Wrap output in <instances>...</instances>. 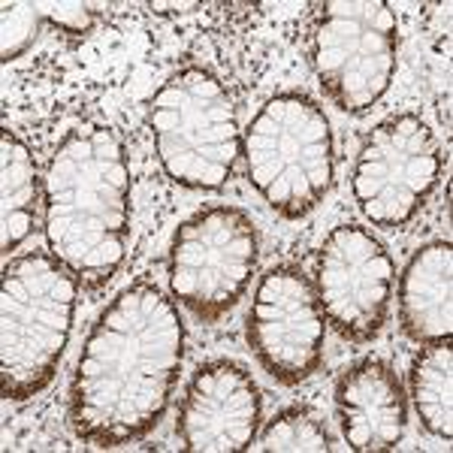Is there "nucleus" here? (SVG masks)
I'll list each match as a JSON object with an SVG mask.
<instances>
[{"label": "nucleus", "instance_id": "obj_1", "mask_svg": "<svg viewBox=\"0 0 453 453\" xmlns=\"http://www.w3.org/2000/svg\"><path fill=\"white\" fill-rule=\"evenodd\" d=\"M185 326L149 281L124 288L88 333L70 384V426L82 441L121 448L149 435L179 381Z\"/></svg>", "mask_w": 453, "mask_h": 453}, {"label": "nucleus", "instance_id": "obj_2", "mask_svg": "<svg viewBox=\"0 0 453 453\" xmlns=\"http://www.w3.org/2000/svg\"><path fill=\"white\" fill-rule=\"evenodd\" d=\"M46 245L88 290L121 269L130 233V166L115 130L73 127L42 179Z\"/></svg>", "mask_w": 453, "mask_h": 453}, {"label": "nucleus", "instance_id": "obj_3", "mask_svg": "<svg viewBox=\"0 0 453 453\" xmlns=\"http://www.w3.org/2000/svg\"><path fill=\"white\" fill-rule=\"evenodd\" d=\"M79 281L49 251H31L4 269L0 288V393L34 399L52 384L70 342Z\"/></svg>", "mask_w": 453, "mask_h": 453}, {"label": "nucleus", "instance_id": "obj_4", "mask_svg": "<svg viewBox=\"0 0 453 453\" xmlns=\"http://www.w3.org/2000/svg\"><path fill=\"white\" fill-rule=\"evenodd\" d=\"M248 181L281 218H305L333 188V130L305 94H275L242 136Z\"/></svg>", "mask_w": 453, "mask_h": 453}, {"label": "nucleus", "instance_id": "obj_5", "mask_svg": "<svg viewBox=\"0 0 453 453\" xmlns=\"http://www.w3.org/2000/svg\"><path fill=\"white\" fill-rule=\"evenodd\" d=\"M155 151L175 185L215 191L226 185L242 155L236 106L211 73L191 67L160 85L151 100Z\"/></svg>", "mask_w": 453, "mask_h": 453}, {"label": "nucleus", "instance_id": "obj_6", "mask_svg": "<svg viewBox=\"0 0 453 453\" xmlns=\"http://www.w3.org/2000/svg\"><path fill=\"white\" fill-rule=\"evenodd\" d=\"M311 67L342 112L363 115L387 94L396 73V16L387 4L330 0L314 6Z\"/></svg>", "mask_w": 453, "mask_h": 453}, {"label": "nucleus", "instance_id": "obj_7", "mask_svg": "<svg viewBox=\"0 0 453 453\" xmlns=\"http://www.w3.org/2000/svg\"><path fill=\"white\" fill-rule=\"evenodd\" d=\"M260 239L251 215L233 206H206L175 230L170 290L203 324L236 309L257 269Z\"/></svg>", "mask_w": 453, "mask_h": 453}, {"label": "nucleus", "instance_id": "obj_8", "mask_svg": "<svg viewBox=\"0 0 453 453\" xmlns=\"http://www.w3.org/2000/svg\"><path fill=\"white\" fill-rule=\"evenodd\" d=\"M444 170L441 142L418 115H393L363 140L354 160V200L363 218L399 230L426 206Z\"/></svg>", "mask_w": 453, "mask_h": 453}, {"label": "nucleus", "instance_id": "obj_9", "mask_svg": "<svg viewBox=\"0 0 453 453\" xmlns=\"http://www.w3.org/2000/svg\"><path fill=\"white\" fill-rule=\"evenodd\" d=\"M314 294L324 320L348 342H372L384 330L393 299V260L360 224H342L314 260Z\"/></svg>", "mask_w": 453, "mask_h": 453}, {"label": "nucleus", "instance_id": "obj_10", "mask_svg": "<svg viewBox=\"0 0 453 453\" xmlns=\"http://www.w3.org/2000/svg\"><path fill=\"white\" fill-rule=\"evenodd\" d=\"M248 345L269 375L296 387L324 360L326 320L314 284L296 266H275L257 284L248 311Z\"/></svg>", "mask_w": 453, "mask_h": 453}, {"label": "nucleus", "instance_id": "obj_11", "mask_svg": "<svg viewBox=\"0 0 453 453\" xmlns=\"http://www.w3.org/2000/svg\"><path fill=\"white\" fill-rule=\"evenodd\" d=\"M263 399L242 366L211 360L196 369L179 408V441L188 453H239L257 438Z\"/></svg>", "mask_w": 453, "mask_h": 453}, {"label": "nucleus", "instance_id": "obj_12", "mask_svg": "<svg viewBox=\"0 0 453 453\" xmlns=\"http://www.w3.org/2000/svg\"><path fill=\"white\" fill-rule=\"evenodd\" d=\"M335 411L348 448L357 453L393 450L405 435V393L396 372L381 360H363L339 378Z\"/></svg>", "mask_w": 453, "mask_h": 453}, {"label": "nucleus", "instance_id": "obj_13", "mask_svg": "<svg viewBox=\"0 0 453 453\" xmlns=\"http://www.w3.org/2000/svg\"><path fill=\"white\" fill-rule=\"evenodd\" d=\"M399 324L418 345H444L453 335V245L414 251L399 279Z\"/></svg>", "mask_w": 453, "mask_h": 453}, {"label": "nucleus", "instance_id": "obj_14", "mask_svg": "<svg viewBox=\"0 0 453 453\" xmlns=\"http://www.w3.org/2000/svg\"><path fill=\"white\" fill-rule=\"evenodd\" d=\"M0 179H4V215H0V251L10 254L31 236L36 218V166L27 145L10 130L0 136Z\"/></svg>", "mask_w": 453, "mask_h": 453}, {"label": "nucleus", "instance_id": "obj_15", "mask_svg": "<svg viewBox=\"0 0 453 453\" xmlns=\"http://www.w3.org/2000/svg\"><path fill=\"white\" fill-rule=\"evenodd\" d=\"M411 399L426 433L453 438V354L450 342L423 345L411 363Z\"/></svg>", "mask_w": 453, "mask_h": 453}, {"label": "nucleus", "instance_id": "obj_16", "mask_svg": "<svg viewBox=\"0 0 453 453\" xmlns=\"http://www.w3.org/2000/svg\"><path fill=\"white\" fill-rule=\"evenodd\" d=\"M330 444V433L318 420V414L309 408H284L281 414H275L266 426L260 429V435L251 441L248 450L260 453H326Z\"/></svg>", "mask_w": 453, "mask_h": 453}, {"label": "nucleus", "instance_id": "obj_17", "mask_svg": "<svg viewBox=\"0 0 453 453\" xmlns=\"http://www.w3.org/2000/svg\"><path fill=\"white\" fill-rule=\"evenodd\" d=\"M40 21H46L40 12V4H4V49H0L4 64L16 61L31 46Z\"/></svg>", "mask_w": 453, "mask_h": 453}, {"label": "nucleus", "instance_id": "obj_18", "mask_svg": "<svg viewBox=\"0 0 453 453\" xmlns=\"http://www.w3.org/2000/svg\"><path fill=\"white\" fill-rule=\"evenodd\" d=\"M40 12L42 19L49 21V25L61 27V31L67 34H76L82 36L94 27V10L85 4H40Z\"/></svg>", "mask_w": 453, "mask_h": 453}]
</instances>
